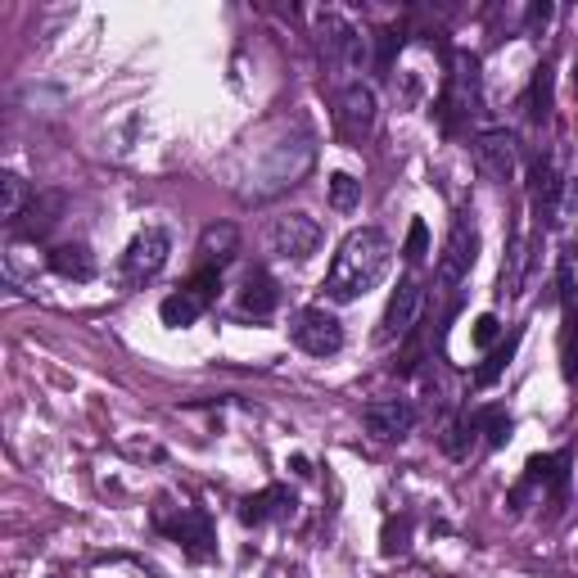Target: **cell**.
<instances>
[{
    "mask_svg": "<svg viewBox=\"0 0 578 578\" xmlns=\"http://www.w3.org/2000/svg\"><path fill=\"white\" fill-rule=\"evenodd\" d=\"M389 262H393L389 235L380 226H357V231L344 235V245H340V254H334L321 290H325L330 303H353L389 276Z\"/></svg>",
    "mask_w": 578,
    "mask_h": 578,
    "instance_id": "obj_1",
    "label": "cell"
},
{
    "mask_svg": "<svg viewBox=\"0 0 578 578\" xmlns=\"http://www.w3.org/2000/svg\"><path fill=\"white\" fill-rule=\"evenodd\" d=\"M312 159H317V149H312L308 136H285V140H276V145H271L267 155L254 163L249 186H245V199H276V195H285V190H294L298 181L308 176Z\"/></svg>",
    "mask_w": 578,
    "mask_h": 578,
    "instance_id": "obj_2",
    "label": "cell"
},
{
    "mask_svg": "<svg viewBox=\"0 0 578 578\" xmlns=\"http://www.w3.org/2000/svg\"><path fill=\"white\" fill-rule=\"evenodd\" d=\"M317 33H321V54H325V64L348 77V73H367L371 69V37H361L357 27L340 14H317Z\"/></svg>",
    "mask_w": 578,
    "mask_h": 578,
    "instance_id": "obj_3",
    "label": "cell"
},
{
    "mask_svg": "<svg viewBox=\"0 0 578 578\" xmlns=\"http://www.w3.org/2000/svg\"><path fill=\"white\" fill-rule=\"evenodd\" d=\"M483 109V86H479V59L475 54H456L452 59V73H447V90H443V104H439V123L443 132H456L462 123Z\"/></svg>",
    "mask_w": 578,
    "mask_h": 578,
    "instance_id": "obj_4",
    "label": "cell"
},
{
    "mask_svg": "<svg viewBox=\"0 0 578 578\" xmlns=\"http://www.w3.org/2000/svg\"><path fill=\"white\" fill-rule=\"evenodd\" d=\"M155 525H159V533H168L190 561H212V552H218V533H212V520H208L199 506L159 502Z\"/></svg>",
    "mask_w": 578,
    "mask_h": 578,
    "instance_id": "obj_5",
    "label": "cell"
},
{
    "mask_svg": "<svg viewBox=\"0 0 578 578\" xmlns=\"http://www.w3.org/2000/svg\"><path fill=\"white\" fill-rule=\"evenodd\" d=\"M168 254H172V235H168L163 226H145V231H136V235H132V245L123 249V258H118V281H123L127 290L149 285V281H155L159 271H163Z\"/></svg>",
    "mask_w": 578,
    "mask_h": 578,
    "instance_id": "obj_6",
    "label": "cell"
},
{
    "mask_svg": "<svg viewBox=\"0 0 578 578\" xmlns=\"http://www.w3.org/2000/svg\"><path fill=\"white\" fill-rule=\"evenodd\" d=\"M475 254H479V226H475V212H462V218L452 222V235L443 245V258H439V276H434V294L439 298H452L456 285H462L470 276L475 267Z\"/></svg>",
    "mask_w": 578,
    "mask_h": 578,
    "instance_id": "obj_7",
    "label": "cell"
},
{
    "mask_svg": "<svg viewBox=\"0 0 578 578\" xmlns=\"http://www.w3.org/2000/svg\"><path fill=\"white\" fill-rule=\"evenodd\" d=\"M218 290H222V271H195V276H190L186 285H181L176 294H168V298L159 303L163 325H172V330L195 325V321L212 308V298H218Z\"/></svg>",
    "mask_w": 578,
    "mask_h": 578,
    "instance_id": "obj_8",
    "label": "cell"
},
{
    "mask_svg": "<svg viewBox=\"0 0 578 578\" xmlns=\"http://www.w3.org/2000/svg\"><path fill=\"white\" fill-rule=\"evenodd\" d=\"M267 249L285 262H308L321 249V222L308 212H285L267 226Z\"/></svg>",
    "mask_w": 578,
    "mask_h": 578,
    "instance_id": "obj_9",
    "label": "cell"
},
{
    "mask_svg": "<svg viewBox=\"0 0 578 578\" xmlns=\"http://www.w3.org/2000/svg\"><path fill=\"white\" fill-rule=\"evenodd\" d=\"M290 340L308 357H334L344 348V325L325 308H298L290 317Z\"/></svg>",
    "mask_w": 578,
    "mask_h": 578,
    "instance_id": "obj_10",
    "label": "cell"
},
{
    "mask_svg": "<svg viewBox=\"0 0 578 578\" xmlns=\"http://www.w3.org/2000/svg\"><path fill=\"white\" fill-rule=\"evenodd\" d=\"M475 168L497 181V186H506V181H515V172H520V145H515V136L506 127H489L475 136Z\"/></svg>",
    "mask_w": 578,
    "mask_h": 578,
    "instance_id": "obj_11",
    "label": "cell"
},
{
    "mask_svg": "<svg viewBox=\"0 0 578 578\" xmlns=\"http://www.w3.org/2000/svg\"><path fill=\"white\" fill-rule=\"evenodd\" d=\"M420 308H425V290H420V281L403 276V281H398V290H393V294H389V303H384V317H380V334H376V340H380V344L407 340V334L416 330Z\"/></svg>",
    "mask_w": 578,
    "mask_h": 578,
    "instance_id": "obj_12",
    "label": "cell"
},
{
    "mask_svg": "<svg viewBox=\"0 0 578 578\" xmlns=\"http://www.w3.org/2000/svg\"><path fill=\"white\" fill-rule=\"evenodd\" d=\"M376 123H380L376 90L361 82V77L348 82V86L340 90V132H344V140H367V136L376 132Z\"/></svg>",
    "mask_w": 578,
    "mask_h": 578,
    "instance_id": "obj_13",
    "label": "cell"
},
{
    "mask_svg": "<svg viewBox=\"0 0 578 578\" xmlns=\"http://www.w3.org/2000/svg\"><path fill=\"white\" fill-rule=\"evenodd\" d=\"M361 425H367V434L380 439V443L407 439L411 425H416V407L407 398H371L367 407H361Z\"/></svg>",
    "mask_w": 578,
    "mask_h": 578,
    "instance_id": "obj_14",
    "label": "cell"
},
{
    "mask_svg": "<svg viewBox=\"0 0 578 578\" xmlns=\"http://www.w3.org/2000/svg\"><path fill=\"white\" fill-rule=\"evenodd\" d=\"M529 199H533L538 222H546V226L561 222V172L546 155H538L529 168Z\"/></svg>",
    "mask_w": 578,
    "mask_h": 578,
    "instance_id": "obj_15",
    "label": "cell"
},
{
    "mask_svg": "<svg viewBox=\"0 0 578 578\" xmlns=\"http://www.w3.org/2000/svg\"><path fill=\"white\" fill-rule=\"evenodd\" d=\"M235 308L245 317H271L281 308V285L271 281V271L254 267L245 271V281H239V294H235Z\"/></svg>",
    "mask_w": 578,
    "mask_h": 578,
    "instance_id": "obj_16",
    "label": "cell"
},
{
    "mask_svg": "<svg viewBox=\"0 0 578 578\" xmlns=\"http://www.w3.org/2000/svg\"><path fill=\"white\" fill-rule=\"evenodd\" d=\"M298 497L290 489H262L254 497L239 502V520L245 525H267V520H294Z\"/></svg>",
    "mask_w": 578,
    "mask_h": 578,
    "instance_id": "obj_17",
    "label": "cell"
},
{
    "mask_svg": "<svg viewBox=\"0 0 578 578\" xmlns=\"http://www.w3.org/2000/svg\"><path fill=\"white\" fill-rule=\"evenodd\" d=\"M565 466H569V456H565V452H556V456H533V462L525 466V483L511 493V502H515V497H525L529 489H538L542 497H546V493H561V489H565V479H569Z\"/></svg>",
    "mask_w": 578,
    "mask_h": 578,
    "instance_id": "obj_18",
    "label": "cell"
},
{
    "mask_svg": "<svg viewBox=\"0 0 578 578\" xmlns=\"http://www.w3.org/2000/svg\"><path fill=\"white\" fill-rule=\"evenodd\" d=\"M195 254H199V271H222V267L239 254V231H235L231 222H212V226H204Z\"/></svg>",
    "mask_w": 578,
    "mask_h": 578,
    "instance_id": "obj_19",
    "label": "cell"
},
{
    "mask_svg": "<svg viewBox=\"0 0 578 578\" xmlns=\"http://www.w3.org/2000/svg\"><path fill=\"white\" fill-rule=\"evenodd\" d=\"M33 204H37V195H33V186H27L19 172H5V176H0V222H5V226H19Z\"/></svg>",
    "mask_w": 578,
    "mask_h": 578,
    "instance_id": "obj_20",
    "label": "cell"
},
{
    "mask_svg": "<svg viewBox=\"0 0 578 578\" xmlns=\"http://www.w3.org/2000/svg\"><path fill=\"white\" fill-rule=\"evenodd\" d=\"M50 267L64 281H96V254H90L86 245H59V249H50Z\"/></svg>",
    "mask_w": 578,
    "mask_h": 578,
    "instance_id": "obj_21",
    "label": "cell"
},
{
    "mask_svg": "<svg viewBox=\"0 0 578 578\" xmlns=\"http://www.w3.org/2000/svg\"><path fill=\"white\" fill-rule=\"evenodd\" d=\"M525 267H529V245H525V235L515 231V235H511V249H506V258H502V281H497V294H502V298H515V294H520Z\"/></svg>",
    "mask_w": 578,
    "mask_h": 578,
    "instance_id": "obj_22",
    "label": "cell"
},
{
    "mask_svg": "<svg viewBox=\"0 0 578 578\" xmlns=\"http://www.w3.org/2000/svg\"><path fill=\"white\" fill-rule=\"evenodd\" d=\"M325 190H330V208H334V212H353V208L361 204V181L348 176V172H334V176L325 181Z\"/></svg>",
    "mask_w": 578,
    "mask_h": 578,
    "instance_id": "obj_23",
    "label": "cell"
},
{
    "mask_svg": "<svg viewBox=\"0 0 578 578\" xmlns=\"http://www.w3.org/2000/svg\"><path fill=\"white\" fill-rule=\"evenodd\" d=\"M470 425H475V434L483 430L489 434V447H502L506 439H511V416L502 411V407H489V411H475L470 416Z\"/></svg>",
    "mask_w": 578,
    "mask_h": 578,
    "instance_id": "obj_24",
    "label": "cell"
},
{
    "mask_svg": "<svg viewBox=\"0 0 578 578\" xmlns=\"http://www.w3.org/2000/svg\"><path fill=\"white\" fill-rule=\"evenodd\" d=\"M511 357H515V340H506L502 348H493V353H489V361H483V367L475 371V384H479V389H489V384H493V380L511 367Z\"/></svg>",
    "mask_w": 578,
    "mask_h": 578,
    "instance_id": "obj_25",
    "label": "cell"
},
{
    "mask_svg": "<svg viewBox=\"0 0 578 578\" xmlns=\"http://www.w3.org/2000/svg\"><path fill=\"white\" fill-rule=\"evenodd\" d=\"M59 208H64V199H59V195H41L33 208H27V218H33V235H46V231L59 222V218H54ZM19 226H23V222H19Z\"/></svg>",
    "mask_w": 578,
    "mask_h": 578,
    "instance_id": "obj_26",
    "label": "cell"
},
{
    "mask_svg": "<svg viewBox=\"0 0 578 578\" xmlns=\"http://www.w3.org/2000/svg\"><path fill=\"white\" fill-rule=\"evenodd\" d=\"M425 254H430V231H425V222L416 218L411 231H407V249H403V258H407V262H425Z\"/></svg>",
    "mask_w": 578,
    "mask_h": 578,
    "instance_id": "obj_27",
    "label": "cell"
},
{
    "mask_svg": "<svg viewBox=\"0 0 578 578\" xmlns=\"http://www.w3.org/2000/svg\"><path fill=\"white\" fill-rule=\"evenodd\" d=\"M497 334H502V321H497L493 312H483V317L475 321V330H470V340H475V348H493Z\"/></svg>",
    "mask_w": 578,
    "mask_h": 578,
    "instance_id": "obj_28",
    "label": "cell"
},
{
    "mask_svg": "<svg viewBox=\"0 0 578 578\" xmlns=\"http://www.w3.org/2000/svg\"><path fill=\"white\" fill-rule=\"evenodd\" d=\"M546 104H552V77H546V69H538V82H533V118H546Z\"/></svg>",
    "mask_w": 578,
    "mask_h": 578,
    "instance_id": "obj_29",
    "label": "cell"
},
{
    "mask_svg": "<svg viewBox=\"0 0 578 578\" xmlns=\"http://www.w3.org/2000/svg\"><path fill=\"white\" fill-rule=\"evenodd\" d=\"M546 19H552V5H533L529 10V27H542Z\"/></svg>",
    "mask_w": 578,
    "mask_h": 578,
    "instance_id": "obj_30",
    "label": "cell"
},
{
    "mask_svg": "<svg viewBox=\"0 0 578 578\" xmlns=\"http://www.w3.org/2000/svg\"><path fill=\"white\" fill-rule=\"evenodd\" d=\"M574 82H578V64H574Z\"/></svg>",
    "mask_w": 578,
    "mask_h": 578,
    "instance_id": "obj_31",
    "label": "cell"
}]
</instances>
